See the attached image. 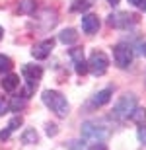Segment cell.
Wrapping results in <instances>:
<instances>
[{
	"label": "cell",
	"mask_w": 146,
	"mask_h": 150,
	"mask_svg": "<svg viewBox=\"0 0 146 150\" xmlns=\"http://www.w3.org/2000/svg\"><path fill=\"white\" fill-rule=\"evenodd\" d=\"M136 134H138V140H140L142 144H146V127H140Z\"/></svg>",
	"instance_id": "cell-22"
},
{
	"label": "cell",
	"mask_w": 146,
	"mask_h": 150,
	"mask_svg": "<svg viewBox=\"0 0 146 150\" xmlns=\"http://www.w3.org/2000/svg\"><path fill=\"white\" fill-rule=\"evenodd\" d=\"M12 59L10 57H6V55H0V74H4L8 72V70H12Z\"/></svg>",
	"instance_id": "cell-19"
},
{
	"label": "cell",
	"mask_w": 146,
	"mask_h": 150,
	"mask_svg": "<svg viewBox=\"0 0 146 150\" xmlns=\"http://www.w3.org/2000/svg\"><path fill=\"white\" fill-rule=\"evenodd\" d=\"M129 2H130L133 6H140V0H129Z\"/></svg>",
	"instance_id": "cell-25"
},
{
	"label": "cell",
	"mask_w": 146,
	"mask_h": 150,
	"mask_svg": "<svg viewBox=\"0 0 146 150\" xmlns=\"http://www.w3.org/2000/svg\"><path fill=\"white\" fill-rule=\"evenodd\" d=\"M88 150H107V146H105V144H101V142H96V144L90 146Z\"/></svg>",
	"instance_id": "cell-23"
},
{
	"label": "cell",
	"mask_w": 146,
	"mask_h": 150,
	"mask_svg": "<svg viewBox=\"0 0 146 150\" xmlns=\"http://www.w3.org/2000/svg\"><path fill=\"white\" fill-rule=\"evenodd\" d=\"M111 131L103 125H97V123H92V121H86L82 125V139L86 140H94V142H103L105 139H109Z\"/></svg>",
	"instance_id": "cell-4"
},
{
	"label": "cell",
	"mask_w": 146,
	"mask_h": 150,
	"mask_svg": "<svg viewBox=\"0 0 146 150\" xmlns=\"http://www.w3.org/2000/svg\"><path fill=\"white\" fill-rule=\"evenodd\" d=\"M8 113V100H6L4 96H0V117Z\"/></svg>",
	"instance_id": "cell-21"
},
{
	"label": "cell",
	"mask_w": 146,
	"mask_h": 150,
	"mask_svg": "<svg viewBox=\"0 0 146 150\" xmlns=\"http://www.w3.org/2000/svg\"><path fill=\"white\" fill-rule=\"evenodd\" d=\"M142 55H144V57H146V43H144V45H142Z\"/></svg>",
	"instance_id": "cell-28"
},
{
	"label": "cell",
	"mask_w": 146,
	"mask_h": 150,
	"mask_svg": "<svg viewBox=\"0 0 146 150\" xmlns=\"http://www.w3.org/2000/svg\"><path fill=\"white\" fill-rule=\"evenodd\" d=\"M82 29H84V33H96L97 29H99V18L94 16V14H86L82 16Z\"/></svg>",
	"instance_id": "cell-10"
},
{
	"label": "cell",
	"mask_w": 146,
	"mask_h": 150,
	"mask_svg": "<svg viewBox=\"0 0 146 150\" xmlns=\"http://www.w3.org/2000/svg\"><path fill=\"white\" fill-rule=\"evenodd\" d=\"M41 100H43V103H45L56 117H66L68 115V109H70V107H68L66 98H64L61 92H56V90H45L43 96H41Z\"/></svg>",
	"instance_id": "cell-1"
},
{
	"label": "cell",
	"mask_w": 146,
	"mask_h": 150,
	"mask_svg": "<svg viewBox=\"0 0 146 150\" xmlns=\"http://www.w3.org/2000/svg\"><path fill=\"white\" fill-rule=\"evenodd\" d=\"M136 22H138V18L135 14H129V12H115L107 18V23L117 29H129L133 25H136Z\"/></svg>",
	"instance_id": "cell-6"
},
{
	"label": "cell",
	"mask_w": 146,
	"mask_h": 150,
	"mask_svg": "<svg viewBox=\"0 0 146 150\" xmlns=\"http://www.w3.org/2000/svg\"><path fill=\"white\" fill-rule=\"evenodd\" d=\"M2 37H4V29L0 28V39H2Z\"/></svg>",
	"instance_id": "cell-29"
},
{
	"label": "cell",
	"mask_w": 146,
	"mask_h": 150,
	"mask_svg": "<svg viewBox=\"0 0 146 150\" xmlns=\"http://www.w3.org/2000/svg\"><path fill=\"white\" fill-rule=\"evenodd\" d=\"M18 86H20V76H18V74H6V76L2 78V88H4L6 92H14Z\"/></svg>",
	"instance_id": "cell-13"
},
{
	"label": "cell",
	"mask_w": 146,
	"mask_h": 150,
	"mask_svg": "<svg viewBox=\"0 0 146 150\" xmlns=\"http://www.w3.org/2000/svg\"><path fill=\"white\" fill-rule=\"evenodd\" d=\"M111 94H113L111 88H105V90H101V92H97V94L92 98V105H96V107L105 105L107 101L111 100Z\"/></svg>",
	"instance_id": "cell-12"
},
{
	"label": "cell",
	"mask_w": 146,
	"mask_h": 150,
	"mask_svg": "<svg viewBox=\"0 0 146 150\" xmlns=\"http://www.w3.org/2000/svg\"><path fill=\"white\" fill-rule=\"evenodd\" d=\"M70 59H72V62H74V70H76L80 76H84V74L88 72V61H86V57H84V49H82V47L70 49Z\"/></svg>",
	"instance_id": "cell-8"
},
{
	"label": "cell",
	"mask_w": 146,
	"mask_h": 150,
	"mask_svg": "<svg viewBox=\"0 0 146 150\" xmlns=\"http://www.w3.org/2000/svg\"><path fill=\"white\" fill-rule=\"evenodd\" d=\"M47 134H49V137L56 134V127H55V125H49V127H47Z\"/></svg>",
	"instance_id": "cell-24"
},
{
	"label": "cell",
	"mask_w": 146,
	"mask_h": 150,
	"mask_svg": "<svg viewBox=\"0 0 146 150\" xmlns=\"http://www.w3.org/2000/svg\"><path fill=\"white\" fill-rule=\"evenodd\" d=\"M23 105H25V98H14L8 103V109L10 111H20V109H23Z\"/></svg>",
	"instance_id": "cell-20"
},
{
	"label": "cell",
	"mask_w": 146,
	"mask_h": 150,
	"mask_svg": "<svg viewBox=\"0 0 146 150\" xmlns=\"http://www.w3.org/2000/svg\"><path fill=\"white\" fill-rule=\"evenodd\" d=\"M90 8V2L88 0H74L70 4V12H86Z\"/></svg>",
	"instance_id": "cell-18"
},
{
	"label": "cell",
	"mask_w": 146,
	"mask_h": 150,
	"mask_svg": "<svg viewBox=\"0 0 146 150\" xmlns=\"http://www.w3.org/2000/svg\"><path fill=\"white\" fill-rule=\"evenodd\" d=\"M59 41L61 43H64V45H72V43H76L78 41V33L74 31V29H62L61 33H59Z\"/></svg>",
	"instance_id": "cell-14"
},
{
	"label": "cell",
	"mask_w": 146,
	"mask_h": 150,
	"mask_svg": "<svg viewBox=\"0 0 146 150\" xmlns=\"http://www.w3.org/2000/svg\"><path fill=\"white\" fill-rule=\"evenodd\" d=\"M113 61L119 68H127L133 62V49L127 43H119L113 47Z\"/></svg>",
	"instance_id": "cell-7"
},
{
	"label": "cell",
	"mask_w": 146,
	"mask_h": 150,
	"mask_svg": "<svg viewBox=\"0 0 146 150\" xmlns=\"http://www.w3.org/2000/svg\"><path fill=\"white\" fill-rule=\"evenodd\" d=\"M53 47H55V39H45V41H41V43H37L31 49V55L35 57V59H47V57L51 55V51H53Z\"/></svg>",
	"instance_id": "cell-9"
},
{
	"label": "cell",
	"mask_w": 146,
	"mask_h": 150,
	"mask_svg": "<svg viewBox=\"0 0 146 150\" xmlns=\"http://www.w3.org/2000/svg\"><path fill=\"white\" fill-rule=\"evenodd\" d=\"M129 119H133V121L138 123V125H144V121H146V109H144V107H135V111L130 113Z\"/></svg>",
	"instance_id": "cell-15"
},
{
	"label": "cell",
	"mask_w": 146,
	"mask_h": 150,
	"mask_svg": "<svg viewBox=\"0 0 146 150\" xmlns=\"http://www.w3.org/2000/svg\"><path fill=\"white\" fill-rule=\"evenodd\" d=\"M37 139H39V134H37L35 129H28L22 134V142H25V144H33V142H37Z\"/></svg>",
	"instance_id": "cell-17"
},
{
	"label": "cell",
	"mask_w": 146,
	"mask_h": 150,
	"mask_svg": "<svg viewBox=\"0 0 146 150\" xmlns=\"http://www.w3.org/2000/svg\"><path fill=\"white\" fill-rule=\"evenodd\" d=\"M135 107H136V96L125 94L123 98L115 103V107H113V117H115L117 121H125V119L130 117V113L135 111Z\"/></svg>",
	"instance_id": "cell-3"
},
{
	"label": "cell",
	"mask_w": 146,
	"mask_h": 150,
	"mask_svg": "<svg viewBox=\"0 0 146 150\" xmlns=\"http://www.w3.org/2000/svg\"><path fill=\"white\" fill-rule=\"evenodd\" d=\"M22 123H23L22 115H16V117H14V119H12L10 123H8V127H6L4 131H0V140H2V142H4V140H8V139H10V134L14 133V131H16V129L20 127Z\"/></svg>",
	"instance_id": "cell-11"
},
{
	"label": "cell",
	"mask_w": 146,
	"mask_h": 150,
	"mask_svg": "<svg viewBox=\"0 0 146 150\" xmlns=\"http://www.w3.org/2000/svg\"><path fill=\"white\" fill-rule=\"evenodd\" d=\"M107 2H109V4H111V6H117L119 2H121V0H107Z\"/></svg>",
	"instance_id": "cell-26"
},
{
	"label": "cell",
	"mask_w": 146,
	"mask_h": 150,
	"mask_svg": "<svg viewBox=\"0 0 146 150\" xmlns=\"http://www.w3.org/2000/svg\"><path fill=\"white\" fill-rule=\"evenodd\" d=\"M138 8H142V10H146V0H140V6Z\"/></svg>",
	"instance_id": "cell-27"
},
{
	"label": "cell",
	"mask_w": 146,
	"mask_h": 150,
	"mask_svg": "<svg viewBox=\"0 0 146 150\" xmlns=\"http://www.w3.org/2000/svg\"><path fill=\"white\" fill-rule=\"evenodd\" d=\"M22 74L25 80V90H23V98H29L33 94V90L37 88L41 76H43V68L37 64H23L22 67Z\"/></svg>",
	"instance_id": "cell-2"
},
{
	"label": "cell",
	"mask_w": 146,
	"mask_h": 150,
	"mask_svg": "<svg viewBox=\"0 0 146 150\" xmlns=\"http://www.w3.org/2000/svg\"><path fill=\"white\" fill-rule=\"evenodd\" d=\"M109 68V59H107L105 53L101 51H94L90 55V61H88V70H90L94 76H103Z\"/></svg>",
	"instance_id": "cell-5"
},
{
	"label": "cell",
	"mask_w": 146,
	"mask_h": 150,
	"mask_svg": "<svg viewBox=\"0 0 146 150\" xmlns=\"http://www.w3.org/2000/svg\"><path fill=\"white\" fill-rule=\"evenodd\" d=\"M35 8H37V2L35 0H22L20 2V12L22 14H33Z\"/></svg>",
	"instance_id": "cell-16"
}]
</instances>
